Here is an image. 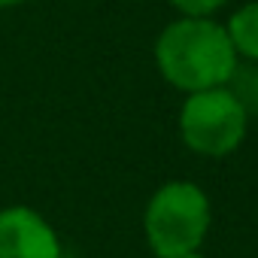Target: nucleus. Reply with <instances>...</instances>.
I'll use <instances>...</instances> for the list:
<instances>
[{
  "mask_svg": "<svg viewBox=\"0 0 258 258\" xmlns=\"http://www.w3.org/2000/svg\"><path fill=\"white\" fill-rule=\"evenodd\" d=\"M155 61L170 85L191 94L225 85L240 55L234 52L231 37L219 22L182 16L158 34Z\"/></svg>",
  "mask_w": 258,
  "mask_h": 258,
  "instance_id": "1",
  "label": "nucleus"
},
{
  "mask_svg": "<svg viewBox=\"0 0 258 258\" xmlns=\"http://www.w3.org/2000/svg\"><path fill=\"white\" fill-rule=\"evenodd\" d=\"M143 228L158 258L198 252L210 231V201L204 188L182 179L161 185L146 204Z\"/></svg>",
  "mask_w": 258,
  "mask_h": 258,
  "instance_id": "2",
  "label": "nucleus"
},
{
  "mask_svg": "<svg viewBox=\"0 0 258 258\" xmlns=\"http://www.w3.org/2000/svg\"><path fill=\"white\" fill-rule=\"evenodd\" d=\"M249 115L231 97L225 85L191 91L179 109V134L185 146L198 155L222 158L231 155L246 137Z\"/></svg>",
  "mask_w": 258,
  "mask_h": 258,
  "instance_id": "3",
  "label": "nucleus"
},
{
  "mask_svg": "<svg viewBox=\"0 0 258 258\" xmlns=\"http://www.w3.org/2000/svg\"><path fill=\"white\" fill-rule=\"evenodd\" d=\"M0 258H61L52 225L31 207L0 210Z\"/></svg>",
  "mask_w": 258,
  "mask_h": 258,
  "instance_id": "4",
  "label": "nucleus"
},
{
  "mask_svg": "<svg viewBox=\"0 0 258 258\" xmlns=\"http://www.w3.org/2000/svg\"><path fill=\"white\" fill-rule=\"evenodd\" d=\"M225 31L237 55H243L246 61H258V0L237 10L231 22L225 25Z\"/></svg>",
  "mask_w": 258,
  "mask_h": 258,
  "instance_id": "5",
  "label": "nucleus"
},
{
  "mask_svg": "<svg viewBox=\"0 0 258 258\" xmlns=\"http://www.w3.org/2000/svg\"><path fill=\"white\" fill-rule=\"evenodd\" d=\"M225 88L243 106L246 115H258V61H249V64H240L237 61V67L228 76Z\"/></svg>",
  "mask_w": 258,
  "mask_h": 258,
  "instance_id": "6",
  "label": "nucleus"
},
{
  "mask_svg": "<svg viewBox=\"0 0 258 258\" xmlns=\"http://www.w3.org/2000/svg\"><path fill=\"white\" fill-rule=\"evenodd\" d=\"M170 4L182 13V16H195V19H210L225 0H170Z\"/></svg>",
  "mask_w": 258,
  "mask_h": 258,
  "instance_id": "7",
  "label": "nucleus"
},
{
  "mask_svg": "<svg viewBox=\"0 0 258 258\" xmlns=\"http://www.w3.org/2000/svg\"><path fill=\"white\" fill-rule=\"evenodd\" d=\"M173 258H207V255H201V252H182V255H173Z\"/></svg>",
  "mask_w": 258,
  "mask_h": 258,
  "instance_id": "8",
  "label": "nucleus"
},
{
  "mask_svg": "<svg viewBox=\"0 0 258 258\" xmlns=\"http://www.w3.org/2000/svg\"><path fill=\"white\" fill-rule=\"evenodd\" d=\"M22 0H0V10H7V7H19Z\"/></svg>",
  "mask_w": 258,
  "mask_h": 258,
  "instance_id": "9",
  "label": "nucleus"
}]
</instances>
